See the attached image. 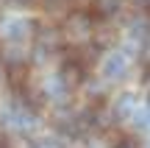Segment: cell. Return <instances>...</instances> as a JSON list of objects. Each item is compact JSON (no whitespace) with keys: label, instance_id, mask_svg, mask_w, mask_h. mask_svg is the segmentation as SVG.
Masks as SVG:
<instances>
[{"label":"cell","instance_id":"1","mask_svg":"<svg viewBox=\"0 0 150 148\" xmlns=\"http://www.w3.org/2000/svg\"><path fill=\"white\" fill-rule=\"evenodd\" d=\"M89 28H92V17L86 14V11H72V14H67V22H64V28H61V34L78 39V36H83Z\"/></svg>","mask_w":150,"mask_h":148},{"label":"cell","instance_id":"2","mask_svg":"<svg viewBox=\"0 0 150 148\" xmlns=\"http://www.w3.org/2000/svg\"><path fill=\"white\" fill-rule=\"evenodd\" d=\"M59 78H61V84H64L67 89H70V87H78V84H83V78H86V67L75 64V61H67V64L61 67Z\"/></svg>","mask_w":150,"mask_h":148},{"label":"cell","instance_id":"3","mask_svg":"<svg viewBox=\"0 0 150 148\" xmlns=\"http://www.w3.org/2000/svg\"><path fill=\"white\" fill-rule=\"evenodd\" d=\"M125 73H128V61H125V56H111V59H106L103 76H106L108 81H120V78H125Z\"/></svg>","mask_w":150,"mask_h":148},{"label":"cell","instance_id":"4","mask_svg":"<svg viewBox=\"0 0 150 148\" xmlns=\"http://www.w3.org/2000/svg\"><path fill=\"white\" fill-rule=\"evenodd\" d=\"M8 84L20 92V89H25V84H28V67L25 64H11V70H8Z\"/></svg>","mask_w":150,"mask_h":148},{"label":"cell","instance_id":"5","mask_svg":"<svg viewBox=\"0 0 150 148\" xmlns=\"http://www.w3.org/2000/svg\"><path fill=\"white\" fill-rule=\"evenodd\" d=\"M120 0H95V14L100 17V20H108V17H114L120 11Z\"/></svg>","mask_w":150,"mask_h":148},{"label":"cell","instance_id":"6","mask_svg":"<svg viewBox=\"0 0 150 148\" xmlns=\"http://www.w3.org/2000/svg\"><path fill=\"white\" fill-rule=\"evenodd\" d=\"M61 42V31L59 28H45L39 31V48H59Z\"/></svg>","mask_w":150,"mask_h":148},{"label":"cell","instance_id":"7","mask_svg":"<svg viewBox=\"0 0 150 148\" xmlns=\"http://www.w3.org/2000/svg\"><path fill=\"white\" fill-rule=\"evenodd\" d=\"M117 42V31L114 28H97V34H95V48L100 50V48H111V45Z\"/></svg>","mask_w":150,"mask_h":148},{"label":"cell","instance_id":"8","mask_svg":"<svg viewBox=\"0 0 150 148\" xmlns=\"http://www.w3.org/2000/svg\"><path fill=\"white\" fill-rule=\"evenodd\" d=\"M131 109H134V98H131V95H122V98H120V104L114 106L111 115H114V117H125V112H131Z\"/></svg>","mask_w":150,"mask_h":148},{"label":"cell","instance_id":"9","mask_svg":"<svg viewBox=\"0 0 150 148\" xmlns=\"http://www.w3.org/2000/svg\"><path fill=\"white\" fill-rule=\"evenodd\" d=\"M25 25H28V22H8V36H11V39H14V36H17V39L25 36V34H28Z\"/></svg>","mask_w":150,"mask_h":148},{"label":"cell","instance_id":"10","mask_svg":"<svg viewBox=\"0 0 150 148\" xmlns=\"http://www.w3.org/2000/svg\"><path fill=\"white\" fill-rule=\"evenodd\" d=\"M111 148H142V143H139L136 137H122V134H120V140H117Z\"/></svg>","mask_w":150,"mask_h":148},{"label":"cell","instance_id":"11","mask_svg":"<svg viewBox=\"0 0 150 148\" xmlns=\"http://www.w3.org/2000/svg\"><path fill=\"white\" fill-rule=\"evenodd\" d=\"M11 3H14V6H31L33 0H11Z\"/></svg>","mask_w":150,"mask_h":148},{"label":"cell","instance_id":"12","mask_svg":"<svg viewBox=\"0 0 150 148\" xmlns=\"http://www.w3.org/2000/svg\"><path fill=\"white\" fill-rule=\"evenodd\" d=\"M0 148H8V140H6L3 134H0Z\"/></svg>","mask_w":150,"mask_h":148},{"label":"cell","instance_id":"13","mask_svg":"<svg viewBox=\"0 0 150 148\" xmlns=\"http://www.w3.org/2000/svg\"><path fill=\"white\" fill-rule=\"evenodd\" d=\"M39 148H59V145H56V143H42Z\"/></svg>","mask_w":150,"mask_h":148},{"label":"cell","instance_id":"14","mask_svg":"<svg viewBox=\"0 0 150 148\" xmlns=\"http://www.w3.org/2000/svg\"><path fill=\"white\" fill-rule=\"evenodd\" d=\"M145 9H147V14H150V0H145Z\"/></svg>","mask_w":150,"mask_h":148},{"label":"cell","instance_id":"15","mask_svg":"<svg viewBox=\"0 0 150 148\" xmlns=\"http://www.w3.org/2000/svg\"><path fill=\"white\" fill-rule=\"evenodd\" d=\"M78 3H95V0H78Z\"/></svg>","mask_w":150,"mask_h":148}]
</instances>
